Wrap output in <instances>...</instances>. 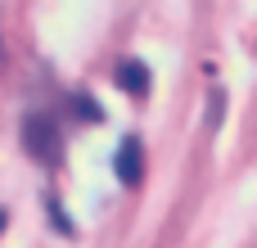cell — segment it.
Here are the masks:
<instances>
[{
  "label": "cell",
  "instance_id": "6da1fadb",
  "mask_svg": "<svg viewBox=\"0 0 257 248\" xmlns=\"http://www.w3.org/2000/svg\"><path fill=\"white\" fill-rule=\"evenodd\" d=\"M23 149H27L36 163H59L63 140H59L54 117H45V113H27V117H23Z\"/></svg>",
  "mask_w": 257,
  "mask_h": 248
},
{
  "label": "cell",
  "instance_id": "7a4b0ae2",
  "mask_svg": "<svg viewBox=\"0 0 257 248\" xmlns=\"http://www.w3.org/2000/svg\"><path fill=\"white\" fill-rule=\"evenodd\" d=\"M140 176H145V149H140V140H122V149H117V181L126 190H136Z\"/></svg>",
  "mask_w": 257,
  "mask_h": 248
},
{
  "label": "cell",
  "instance_id": "3957f363",
  "mask_svg": "<svg viewBox=\"0 0 257 248\" xmlns=\"http://www.w3.org/2000/svg\"><path fill=\"white\" fill-rule=\"evenodd\" d=\"M117 86H122L126 95H136V99H145V95H149V68H145L140 59H122V63H117Z\"/></svg>",
  "mask_w": 257,
  "mask_h": 248
},
{
  "label": "cell",
  "instance_id": "277c9868",
  "mask_svg": "<svg viewBox=\"0 0 257 248\" xmlns=\"http://www.w3.org/2000/svg\"><path fill=\"white\" fill-rule=\"evenodd\" d=\"M77 117H86V122H95V117H99V108H95V104H90L86 95H77Z\"/></svg>",
  "mask_w": 257,
  "mask_h": 248
},
{
  "label": "cell",
  "instance_id": "5b68a950",
  "mask_svg": "<svg viewBox=\"0 0 257 248\" xmlns=\"http://www.w3.org/2000/svg\"><path fill=\"white\" fill-rule=\"evenodd\" d=\"M0 230H5V208H0Z\"/></svg>",
  "mask_w": 257,
  "mask_h": 248
}]
</instances>
